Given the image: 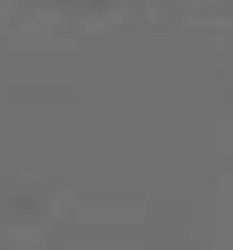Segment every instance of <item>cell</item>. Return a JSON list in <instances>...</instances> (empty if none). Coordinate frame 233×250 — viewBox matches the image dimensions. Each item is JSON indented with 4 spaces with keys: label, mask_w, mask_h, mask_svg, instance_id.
<instances>
[]
</instances>
